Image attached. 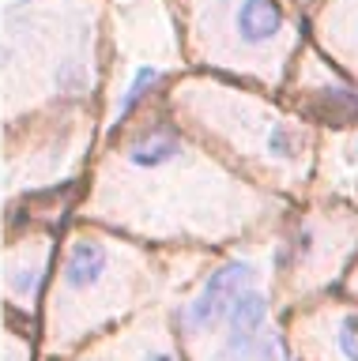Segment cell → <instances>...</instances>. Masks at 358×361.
<instances>
[{"label": "cell", "mask_w": 358, "mask_h": 361, "mask_svg": "<svg viewBox=\"0 0 358 361\" xmlns=\"http://www.w3.org/2000/svg\"><path fill=\"white\" fill-rule=\"evenodd\" d=\"M230 27L241 45L261 49V45H272L283 34L287 19L275 0H230Z\"/></svg>", "instance_id": "7a4b0ae2"}, {"label": "cell", "mask_w": 358, "mask_h": 361, "mask_svg": "<svg viewBox=\"0 0 358 361\" xmlns=\"http://www.w3.org/2000/svg\"><path fill=\"white\" fill-rule=\"evenodd\" d=\"M264 361H279V350H275L272 343H268V346H264Z\"/></svg>", "instance_id": "52a82bcc"}, {"label": "cell", "mask_w": 358, "mask_h": 361, "mask_svg": "<svg viewBox=\"0 0 358 361\" xmlns=\"http://www.w3.org/2000/svg\"><path fill=\"white\" fill-rule=\"evenodd\" d=\"M177 147H174V140H155V143H143V147H136V162H162L166 154H174Z\"/></svg>", "instance_id": "5b68a950"}, {"label": "cell", "mask_w": 358, "mask_h": 361, "mask_svg": "<svg viewBox=\"0 0 358 361\" xmlns=\"http://www.w3.org/2000/svg\"><path fill=\"white\" fill-rule=\"evenodd\" d=\"M340 350L351 361H358V316H347L340 327Z\"/></svg>", "instance_id": "8992f818"}, {"label": "cell", "mask_w": 358, "mask_h": 361, "mask_svg": "<svg viewBox=\"0 0 358 361\" xmlns=\"http://www.w3.org/2000/svg\"><path fill=\"white\" fill-rule=\"evenodd\" d=\"M98 267H102V252L91 248V245H80L72 252V264H68V286H83Z\"/></svg>", "instance_id": "277c9868"}, {"label": "cell", "mask_w": 358, "mask_h": 361, "mask_svg": "<svg viewBox=\"0 0 358 361\" xmlns=\"http://www.w3.org/2000/svg\"><path fill=\"white\" fill-rule=\"evenodd\" d=\"M264 298L261 293H238L230 305V327H234V338H230V354H245V350L253 346V331L256 324L264 320Z\"/></svg>", "instance_id": "3957f363"}, {"label": "cell", "mask_w": 358, "mask_h": 361, "mask_svg": "<svg viewBox=\"0 0 358 361\" xmlns=\"http://www.w3.org/2000/svg\"><path fill=\"white\" fill-rule=\"evenodd\" d=\"M253 282V267L249 264H230V267H222L219 275H211V282L204 286V293L189 305V312H185V320L193 324V327H211L219 320L222 312L234 305V298L245 290Z\"/></svg>", "instance_id": "6da1fadb"}]
</instances>
